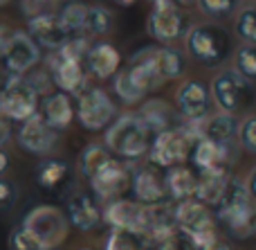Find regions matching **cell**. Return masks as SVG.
<instances>
[{
	"label": "cell",
	"instance_id": "cell-11",
	"mask_svg": "<svg viewBox=\"0 0 256 250\" xmlns=\"http://www.w3.org/2000/svg\"><path fill=\"white\" fill-rule=\"evenodd\" d=\"M176 111L184 122H198L207 120L214 113V99L209 93V86H204L198 79H186L176 90Z\"/></svg>",
	"mask_w": 256,
	"mask_h": 250
},
{
	"label": "cell",
	"instance_id": "cell-47",
	"mask_svg": "<svg viewBox=\"0 0 256 250\" xmlns=\"http://www.w3.org/2000/svg\"><path fill=\"white\" fill-rule=\"evenodd\" d=\"M150 5L153 3H173V5H180V7H186V5H191L194 0H148Z\"/></svg>",
	"mask_w": 256,
	"mask_h": 250
},
{
	"label": "cell",
	"instance_id": "cell-25",
	"mask_svg": "<svg viewBox=\"0 0 256 250\" xmlns=\"http://www.w3.org/2000/svg\"><path fill=\"white\" fill-rule=\"evenodd\" d=\"M27 32H30V36L40 45V48L54 50V52L70 39L68 32L63 30V25H61L56 14H38V16L30 18Z\"/></svg>",
	"mask_w": 256,
	"mask_h": 250
},
{
	"label": "cell",
	"instance_id": "cell-18",
	"mask_svg": "<svg viewBox=\"0 0 256 250\" xmlns=\"http://www.w3.org/2000/svg\"><path fill=\"white\" fill-rule=\"evenodd\" d=\"M130 176H132V171L128 169L124 162L112 158V160L108 162L104 169H99L97 176L90 178L88 183H90V187H92L94 196L104 198V201H115V198H120L126 189H130Z\"/></svg>",
	"mask_w": 256,
	"mask_h": 250
},
{
	"label": "cell",
	"instance_id": "cell-50",
	"mask_svg": "<svg viewBox=\"0 0 256 250\" xmlns=\"http://www.w3.org/2000/svg\"><path fill=\"white\" fill-rule=\"evenodd\" d=\"M250 3H252V5H256V0H250Z\"/></svg>",
	"mask_w": 256,
	"mask_h": 250
},
{
	"label": "cell",
	"instance_id": "cell-34",
	"mask_svg": "<svg viewBox=\"0 0 256 250\" xmlns=\"http://www.w3.org/2000/svg\"><path fill=\"white\" fill-rule=\"evenodd\" d=\"M112 90H115V95L122 99V102L130 104V106H132V104H140L142 99L146 97V93L135 84V79L130 77L128 68L120 70L115 77H112Z\"/></svg>",
	"mask_w": 256,
	"mask_h": 250
},
{
	"label": "cell",
	"instance_id": "cell-14",
	"mask_svg": "<svg viewBox=\"0 0 256 250\" xmlns=\"http://www.w3.org/2000/svg\"><path fill=\"white\" fill-rule=\"evenodd\" d=\"M130 192L137 203L142 205H158V203H168L166 183L164 174L155 165H142L132 169L130 176Z\"/></svg>",
	"mask_w": 256,
	"mask_h": 250
},
{
	"label": "cell",
	"instance_id": "cell-3",
	"mask_svg": "<svg viewBox=\"0 0 256 250\" xmlns=\"http://www.w3.org/2000/svg\"><path fill=\"white\" fill-rule=\"evenodd\" d=\"M153 138L155 135L137 117V113H124V115H117V120L106 129L104 144L110 149V153L124 160H140L148 156Z\"/></svg>",
	"mask_w": 256,
	"mask_h": 250
},
{
	"label": "cell",
	"instance_id": "cell-31",
	"mask_svg": "<svg viewBox=\"0 0 256 250\" xmlns=\"http://www.w3.org/2000/svg\"><path fill=\"white\" fill-rule=\"evenodd\" d=\"M56 16L61 21L63 30L68 32V36H84V25H86V18H88V5L86 3L70 0L68 5H63Z\"/></svg>",
	"mask_w": 256,
	"mask_h": 250
},
{
	"label": "cell",
	"instance_id": "cell-38",
	"mask_svg": "<svg viewBox=\"0 0 256 250\" xmlns=\"http://www.w3.org/2000/svg\"><path fill=\"white\" fill-rule=\"evenodd\" d=\"M104 250H146V241L135 232L112 230L104 241Z\"/></svg>",
	"mask_w": 256,
	"mask_h": 250
},
{
	"label": "cell",
	"instance_id": "cell-40",
	"mask_svg": "<svg viewBox=\"0 0 256 250\" xmlns=\"http://www.w3.org/2000/svg\"><path fill=\"white\" fill-rule=\"evenodd\" d=\"M18 203V187L14 180L0 176V214H7Z\"/></svg>",
	"mask_w": 256,
	"mask_h": 250
},
{
	"label": "cell",
	"instance_id": "cell-12",
	"mask_svg": "<svg viewBox=\"0 0 256 250\" xmlns=\"http://www.w3.org/2000/svg\"><path fill=\"white\" fill-rule=\"evenodd\" d=\"M50 79L61 93H68L70 97H79L88 88V70L81 59L66 57L61 52H52L50 57Z\"/></svg>",
	"mask_w": 256,
	"mask_h": 250
},
{
	"label": "cell",
	"instance_id": "cell-46",
	"mask_svg": "<svg viewBox=\"0 0 256 250\" xmlns=\"http://www.w3.org/2000/svg\"><path fill=\"white\" fill-rule=\"evenodd\" d=\"M207 250H234V246H232V243L227 241V239H222V237H220L216 243H212V246H209Z\"/></svg>",
	"mask_w": 256,
	"mask_h": 250
},
{
	"label": "cell",
	"instance_id": "cell-20",
	"mask_svg": "<svg viewBox=\"0 0 256 250\" xmlns=\"http://www.w3.org/2000/svg\"><path fill=\"white\" fill-rule=\"evenodd\" d=\"M66 214L68 221L79 232H90L99 228L104 221V207L97 203V198L90 194H72L66 201Z\"/></svg>",
	"mask_w": 256,
	"mask_h": 250
},
{
	"label": "cell",
	"instance_id": "cell-19",
	"mask_svg": "<svg viewBox=\"0 0 256 250\" xmlns=\"http://www.w3.org/2000/svg\"><path fill=\"white\" fill-rule=\"evenodd\" d=\"M34 180L40 189H45V192H52V194L63 196L72 185V167H70V162L63 160V158L45 156L43 160L36 162Z\"/></svg>",
	"mask_w": 256,
	"mask_h": 250
},
{
	"label": "cell",
	"instance_id": "cell-1",
	"mask_svg": "<svg viewBox=\"0 0 256 250\" xmlns=\"http://www.w3.org/2000/svg\"><path fill=\"white\" fill-rule=\"evenodd\" d=\"M234 50L230 32L214 21L191 25L184 36V54L204 68H220Z\"/></svg>",
	"mask_w": 256,
	"mask_h": 250
},
{
	"label": "cell",
	"instance_id": "cell-15",
	"mask_svg": "<svg viewBox=\"0 0 256 250\" xmlns=\"http://www.w3.org/2000/svg\"><path fill=\"white\" fill-rule=\"evenodd\" d=\"M56 131L50 129L43 122L40 115L30 117L27 122H20L16 131V144L30 156H50L54 147H56Z\"/></svg>",
	"mask_w": 256,
	"mask_h": 250
},
{
	"label": "cell",
	"instance_id": "cell-33",
	"mask_svg": "<svg viewBox=\"0 0 256 250\" xmlns=\"http://www.w3.org/2000/svg\"><path fill=\"white\" fill-rule=\"evenodd\" d=\"M234 36L240 45H256V5H245L234 16Z\"/></svg>",
	"mask_w": 256,
	"mask_h": 250
},
{
	"label": "cell",
	"instance_id": "cell-23",
	"mask_svg": "<svg viewBox=\"0 0 256 250\" xmlns=\"http://www.w3.org/2000/svg\"><path fill=\"white\" fill-rule=\"evenodd\" d=\"M142 214H144V205L128 198L108 201V205L104 207V221L112 230H126L135 234L142 232Z\"/></svg>",
	"mask_w": 256,
	"mask_h": 250
},
{
	"label": "cell",
	"instance_id": "cell-36",
	"mask_svg": "<svg viewBox=\"0 0 256 250\" xmlns=\"http://www.w3.org/2000/svg\"><path fill=\"white\" fill-rule=\"evenodd\" d=\"M232 68L256 84V45H238L232 54Z\"/></svg>",
	"mask_w": 256,
	"mask_h": 250
},
{
	"label": "cell",
	"instance_id": "cell-27",
	"mask_svg": "<svg viewBox=\"0 0 256 250\" xmlns=\"http://www.w3.org/2000/svg\"><path fill=\"white\" fill-rule=\"evenodd\" d=\"M232 171H202L198 174V189L196 198L202 201L207 207L216 210L227 196V189L232 185Z\"/></svg>",
	"mask_w": 256,
	"mask_h": 250
},
{
	"label": "cell",
	"instance_id": "cell-13",
	"mask_svg": "<svg viewBox=\"0 0 256 250\" xmlns=\"http://www.w3.org/2000/svg\"><path fill=\"white\" fill-rule=\"evenodd\" d=\"M40 61V45L30 36V32L16 30L7 52L2 57L4 70L12 77H25Z\"/></svg>",
	"mask_w": 256,
	"mask_h": 250
},
{
	"label": "cell",
	"instance_id": "cell-30",
	"mask_svg": "<svg viewBox=\"0 0 256 250\" xmlns=\"http://www.w3.org/2000/svg\"><path fill=\"white\" fill-rule=\"evenodd\" d=\"M155 63L164 81L182 79L186 72V54L173 45H158L155 48Z\"/></svg>",
	"mask_w": 256,
	"mask_h": 250
},
{
	"label": "cell",
	"instance_id": "cell-24",
	"mask_svg": "<svg viewBox=\"0 0 256 250\" xmlns=\"http://www.w3.org/2000/svg\"><path fill=\"white\" fill-rule=\"evenodd\" d=\"M137 117L148 126V131L153 135L168 131V129H178V126L184 124L180 113L173 106H168L164 99H148V102H144L142 108L137 111Z\"/></svg>",
	"mask_w": 256,
	"mask_h": 250
},
{
	"label": "cell",
	"instance_id": "cell-29",
	"mask_svg": "<svg viewBox=\"0 0 256 250\" xmlns=\"http://www.w3.org/2000/svg\"><path fill=\"white\" fill-rule=\"evenodd\" d=\"M110 160H112L110 149H108L104 142H92V144L81 149L79 158H76V171H79L81 178L90 180V178H94L97 171L104 169Z\"/></svg>",
	"mask_w": 256,
	"mask_h": 250
},
{
	"label": "cell",
	"instance_id": "cell-26",
	"mask_svg": "<svg viewBox=\"0 0 256 250\" xmlns=\"http://www.w3.org/2000/svg\"><path fill=\"white\" fill-rule=\"evenodd\" d=\"M238 124L240 120L236 115L216 111L207 120L198 122V140L207 138L218 144H232L236 140V135H238Z\"/></svg>",
	"mask_w": 256,
	"mask_h": 250
},
{
	"label": "cell",
	"instance_id": "cell-6",
	"mask_svg": "<svg viewBox=\"0 0 256 250\" xmlns=\"http://www.w3.org/2000/svg\"><path fill=\"white\" fill-rule=\"evenodd\" d=\"M191 30V18L184 7L173 3H153L148 18H146V32L150 39L160 45H173L184 39Z\"/></svg>",
	"mask_w": 256,
	"mask_h": 250
},
{
	"label": "cell",
	"instance_id": "cell-4",
	"mask_svg": "<svg viewBox=\"0 0 256 250\" xmlns=\"http://www.w3.org/2000/svg\"><path fill=\"white\" fill-rule=\"evenodd\" d=\"M173 214H176L178 230L189 239L196 250H207L212 243L220 239L218 221L214 216L212 207H207L196 196L186 198V201H178L173 205Z\"/></svg>",
	"mask_w": 256,
	"mask_h": 250
},
{
	"label": "cell",
	"instance_id": "cell-28",
	"mask_svg": "<svg viewBox=\"0 0 256 250\" xmlns=\"http://www.w3.org/2000/svg\"><path fill=\"white\" fill-rule=\"evenodd\" d=\"M164 183H166V192L171 201H186V198L196 196L198 174L186 165H176L164 171Z\"/></svg>",
	"mask_w": 256,
	"mask_h": 250
},
{
	"label": "cell",
	"instance_id": "cell-2",
	"mask_svg": "<svg viewBox=\"0 0 256 250\" xmlns=\"http://www.w3.org/2000/svg\"><path fill=\"white\" fill-rule=\"evenodd\" d=\"M214 216L232 239L248 241L256 237V203L250 198L243 180L232 178L225 201L214 210Z\"/></svg>",
	"mask_w": 256,
	"mask_h": 250
},
{
	"label": "cell",
	"instance_id": "cell-44",
	"mask_svg": "<svg viewBox=\"0 0 256 250\" xmlns=\"http://www.w3.org/2000/svg\"><path fill=\"white\" fill-rule=\"evenodd\" d=\"M245 189H248V194H250V198H252V201L256 203V167H252V169H250V174L245 176Z\"/></svg>",
	"mask_w": 256,
	"mask_h": 250
},
{
	"label": "cell",
	"instance_id": "cell-9",
	"mask_svg": "<svg viewBox=\"0 0 256 250\" xmlns=\"http://www.w3.org/2000/svg\"><path fill=\"white\" fill-rule=\"evenodd\" d=\"M27 230L36 234L43 241L48 250H54L58 243L66 241L70 232V221H68L66 210L56 205H36L22 216L20 221Z\"/></svg>",
	"mask_w": 256,
	"mask_h": 250
},
{
	"label": "cell",
	"instance_id": "cell-39",
	"mask_svg": "<svg viewBox=\"0 0 256 250\" xmlns=\"http://www.w3.org/2000/svg\"><path fill=\"white\" fill-rule=\"evenodd\" d=\"M236 142H238L240 149L256 156V113H248V115L240 117Z\"/></svg>",
	"mask_w": 256,
	"mask_h": 250
},
{
	"label": "cell",
	"instance_id": "cell-51",
	"mask_svg": "<svg viewBox=\"0 0 256 250\" xmlns=\"http://www.w3.org/2000/svg\"><path fill=\"white\" fill-rule=\"evenodd\" d=\"M54 250H56V248H54Z\"/></svg>",
	"mask_w": 256,
	"mask_h": 250
},
{
	"label": "cell",
	"instance_id": "cell-32",
	"mask_svg": "<svg viewBox=\"0 0 256 250\" xmlns=\"http://www.w3.org/2000/svg\"><path fill=\"white\" fill-rule=\"evenodd\" d=\"M112 23L115 16L108 7L104 5H88V18H86L84 25V36L86 39H92V36H104L112 30Z\"/></svg>",
	"mask_w": 256,
	"mask_h": 250
},
{
	"label": "cell",
	"instance_id": "cell-49",
	"mask_svg": "<svg viewBox=\"0 0 256 250\" xmlns=\"http://www.w3.org/2000/svg\"><path fill=\"white\" fill-rule=\"evenodd\" d=\"M76 250H92V248H76Z\"/></svg>",
	"mask_w": 256,
	"mask_h": 250
},
{
	"label": "cell",
	"instance_id": "cell-21",
	"mask_svg": "<svg viewBox=\"0 0 256 250\" xmlns=\"http://www.w3.org/2000/svg\"><path fill=\"white\" fill-rule=\"evenodd\" d=\"M38 115L43 117V122L50 126V129L61 133V131L70 129L72 120H74V115H76V106L72 104L70 95L56 90V93H48L43 97L40 108H38Z\"/></svg>",
	"mask_w": 256,
	"mask_h": 250
},
{
	"label": "cell",
	"instance_id": "cell-5",
	"mask_svg": "<svg viewBox=\"0 0 256 250\" xmlns=\"http://www.w3.org/2000/svg\"><path fill=\"white\" fill-rule=\"evenodd\" d=\"M214 106L220 113L238 115L254 106L256 102V88L250 79H245L234 68H222L212 77L209 84Z\"/></svg>",
	"mask_w": 256,
	"mask_h": 250
},
{
	"label": "cell",
	"instance_id": "cell-17",
	"mask_svg": "<svg viewBox=\"0 0 256 250\" xmlns=\"http://www.w3.org/2000/svg\"><path fill=\"white\" fill-rule=\"evenodd\" d=\"M189 160L200 174L202 171H230L234 165V142L218 144L207 138H200L194 142Z\"/></svg>",
	"mask_w": 256,
	"mask_h": 250
},
{
	"label": "cell",
	"instance_id": "cell-42",
	"mask_svg": "<svg viewBox=\"0 0 256 250\" xmlns=\"http://www.w3.org/2000/svg\"><path fill=\"white\" fill-rule=\"evenodd\" d=\"M14 32H16V30H12V27H9V25H4V23H0V61H2V57H4V52H7L9 43H12V36H14Z\"/></svg>",
	"mask_w": 256,
	"mask_h": 250
},
{
	"label": "cell",
	"instance_id": "cell-8",
	"mask_svg": "<svg viewBox=\"0 0 256 250\" xmlns=\"http://www.w3.org/2000/svg\"><path fill=\"white\" fill-rule=\"evenodd\" d=\"M196 138L184 129V124L178 129L162 131L153 138L148 149V160L150 165L160 167V169H171L176 165H184L191 156Z\"/></svg>",
	"mask_w": 256,
	"mask_h": 250
},
{
	"label": "cell",
	"instance_id": "cell-43",
	"mask_svg": "<svg viewBox=\"0 0 256 250\" xmlns=\"http://www.w3.org/2000/svg\"><path fill=\"white\" fill-rule=\"evenodd\" d=\"M12 135H14L12 120H7L4 115H0V147H4V144L12 140Z\"/></svg>",
	"mask_w": 256,
	"mask_h": 250
},
{
	"label": "cell",
	"instance_id": "cell-35",
	"mask_svg": "<svg viewBox=\"0 0 256 250\" xmlns=\"http://www.w3.org/2000/svg\"><path fill=\"white\" fill-rule=\"evenodd\" d=\"M194 3L198 12L212 21H227L240 9V0H194Z\"/></svg>",
	"mask_w": 256,
	"mask_h": 250
},
{
	"label": "cell",
	"instance_id": "cell-41",
	"mask_svg": "<svg viewBox=\"0 0 256 250\" xmlns=\"http://www.w3.org/2000/svg\"><path fill=\"white\" fill-rule=\"evenodd\" d=\"M153 250H196V248L191 246L189 239L178 230L173 237L164 239V241H160V243H153Z\"/></svg>",
	"mask_w": 256,
	"mask_h": 250
},
{
	"label": "cell",
	"instance_id": "cell-16",
	"mask_svg": "<svg viewBox=\"0 0 256 250\" xmlns=\"http://www.w3.org/2000/svg\"><path fill=\"white\" fill-rule=\"evenodd\" d=\"M176 232H178V225H176V214H173L171 203L144 205L140 237L146 241V246H153V243L164 241V239L173 237Z\"/></svg>",
	"mask_w": 256,
	"mask_h": 250
},
{
	"label": "cell",
	"instance_id": "cell-22",
	"mask_svg": "<svg viewBox=\"0 0 256 250\" xmlns=\"http://www.w3.org/2000/svg\"><path fill=\"white\" fill-rule=\"evenodd\" d=\"M86 70H88L90 77L94 79H112V77L120 72L122 66V54L120 50L112 43H106V41H99V43L90 45L88 54H86Z\"/></svg>",
	"mask_w": 256,
	"mask_h": 250
},
{
	"label": "cell",
	"instance_id": "cell-37",
	"mask_svg": "<svg viewBox=\"0 0 256 250\" xmlns=\"http://www.w3.org/2000/svg\"><path fill=\"white\" fill-rule=\"evenodd\" d=\"M7 246L9 250H48L43 246V241L32 230H27L22 223L12 228V232L7 237Z\"/></svg>",
	"mask_w": 256,
	"mask_h": 250
},
{
	"label": "cell",
	"instance_id": "cell-48",
	"mask_svg": "<svg viewBox=\"0 0 256 250\" xmlns=\"http://www.w3.org/2000/svg\"><path fill=\"white\" fill-rule=\"evenodd\" d=\"M117 5H122V7H130V5H135L137 0H115Z\"/></svg>",
	"mask_w": 256,
	"mask_h": 250
},
{
	"label": "cell",
	"instance_id": "cell-7",
	"mask_svg": "<svg viewBox=\"0 0 256 250\" xmlns=\"http://www.w3.org/2000/svg\"><path fill=\"white\" fill-rule=\"evenodd\" d=\"M38 93L27 81V77H12L0 88V115L12 122H27L38 115Z\"/></svg>",
	"mask_w": 256,
	"mask_h": 250
},
{
	"label": "cell",
	"instance_id": "cell-45",
	"mask_svg": "<svg viewBox=\"0 0 256 250\" xmlns=\"http://www.w3.org/2000/svg\"><path fill=\"white\" fill-rule=\"evenodd\" d=\"M9 167H12V156H9V153L4 151L2 147H0V176L7 174Z\"/></svg>",
	"mask_w": 256,
	"mask_h": 250
},
{
	"label": "cell",
	"instance_id": "cell-10",
	"mask_svg": "<svg viewBox=\"0 0 256 250\" xmlns=\"http://www.w3.org/2000/svg\"><path fill=\"white\" fill-rule=\"evenodd\" d=\"M76 120L81 129L97 133L117 120V104L104 88H86L76 99Z\"/></svg>",
	"mask_w": 256,
	"mask_h": 250
}]
</instances>
